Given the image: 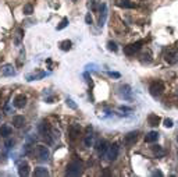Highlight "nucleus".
Returning <instances> with one entry per match:
<instances>
[{
	"label": "nucleus",
	"mask_w": 178,
	"mask_h": 177,
	"mask_svg": "<svg viewBox=\"0 0 178 177\" xmlns=\"http://www.w3.org/2000/svg\"><path fill=\"white\" fill-rule=\"evenodd\" d=\"M81 173H82V162L81 160L75 159L67 165V170H66L67 176H79Z\"/></svg>",
	"instance_id": "f257e3e1"
},
{
	"label": "nucleus",
	"mask_w": 178,
	"mask_h": 177,
	"mask_svg": "<svg viewBox=\"0 0 178 177\" xmlns=\"http://www.w3.org/2000/svg\"><path fill=\"white\" fill-rule=\"evenodd\" d=\"M149 91H150V95L154 96V98H157V96H160L161 93H163L164 91V84L161 81H153L150 84V87H149Z\"/></svg>",
	"instance_id": "f03ea898"
},
{
	"label": "nucleus",
	"mask_w": 178,
	"mask_h": 177,
	"mask_svg": "<svg viewBox=\"0 0 178 177\" xmlns=\"http://www.w3.org/2000/svg\"><path fill=\"white\" fill-rule=\"evenodd\" d=\"M35 155L38 156L39 160H43V162H45V160L49 159V155H50V153H49V149L45 145H38V147L35 148Z\"/></svg>",
	"instance_id": "7ed1b4c3"
},
{
	"label": "nucleus",
	"mask_w": 178,
	"mask_h": 177,
	"mask_svg": "<svg viewBox=\"0 0 178 177\" xmlns=\"http://www.w3.org/2000/svg\"><path fill=\"white\" fill-rule=\"evenodd\" d=\"M142 48V41H139V42H135L132 43V45H128L124 48V53L127 54V56H132V54H135L136 52H139Z\"/></svg>",
	"instance_id": "20e7f679"
},
{
	"label": "nucleus",
	"mask_w": 178,
	"mask_h": 177,
	"mask_svg": "<svg viewBox=\"0 0 178 177\" xmlns=\"http://www.w3.org/2000/svg\"><path fill=\"white\" fill-rule=\"evenodd\" d=\"M118 156V147L117 145H112V147L107 148V151H106L104 153V158L107 160H110V162H113V160L117 159Z\"/></svg>",
	"instance_id": "39448f33"
},
{
	"label": "nucleus",
	"mask_w": 178,
	"mask_h": 177,
	"mask_svg": "<svg viewBox=\"0 0 178 177\" xmlns=\"http://www.w3.org/2000/svg\"><path fill=\"white\" fill-rule=\"evenodd\" d=\"M138 141V131H131L125 135V138H124V142L127 147H132L135 145V142Z\"/></svg>",
	"instance_id": "423d86ee"
},
{
	"label": "nucleus",
	"mask_w": 178,
	"mask_h": 177,
	"mask_svg": "<svg viewBox=\"0 0 178 177\" xmlns=\"http://www.w3.org/2000/svg\"><path fill=\"white\" fill-rule=\"evenodd\" d=\"M120 95L123 96L124 99H127V100L132 99V91H131L130 85H121V87H120Z\"/></svg>",
	"instance_id": "0eeeda50"
},
{
	"label": "nucleus",
	"mask_w": 178,
	"mask_h": 177,
	"mask_svg": "<svg viewBox=\"0 0 178 177\" xmlns=\"http://www.w3.org/2000/svg\"><path fill=\"white\" fill-rule=\"evenodd\" d=\"M166 61L169 64H174L178 61V49H172L166 54Z\"/></svg>",
	"instance_id": "6e6552de"
},
{
	"label": "nucleus",
	"mask_w": 178,
	"mask_h": 177,
	"mask_svg": "<svg viewBox=\"0 0 178 177\" xmlns=\"http://www.w3.org/2000/svg\"><path fill=\"white\" fill-rule=\"evenodd\" d=\"M14 106L17 109H22V108H25L27 106V98H25L24 95H17L14 98Z\"/></svg>",
	"instance_id": "1a4fd4ad"
},
{
	"label": "nucleus",
	"mask_w": 178,
	"mask_h": 177,
	"mask_svg": "<svg viewBox=\"0 0 178 177\" xmlns=\"http://www.w3.org/2000/svg\"><path fill=\"white\" fill-rule=\"evenodd\" d=\"M2 74L4 77H11V75H15V69L11 66V64H4L2 67Z\"/></svg>",
	"instance_id": "9d476101"
},
{
	"label": "nucleus",
	"mask_w": 178,
	"mask_h": 177,
	"mask_svg": "<svg viewBox=\"0 0 178 177\" xmlns=\"http://www.w3.org/2000/svg\"><path fill=\"white\" fill-rule=\"evenodd\" d=\"M11 123L15 128H22L25 126V119H24V116H14Z\"/></svg>",
	"instance_id": "9b49d317"
},
{
	"label": "nucleus",
	"mask_w": 178,
	"mask_h": 177,
	"mask_svg": "<svg viewBox=\"0 0 178 177\" xmlns=\"http://www.w3.org/2000/svg\"><path fill=\"white\" fill-rule=\"evenodd\" d=\"M157 140H159V132H157V131H150V132H148V134L145 135V141L149 142V144L156 142Z\"/></svg>",
	"instance_id": "f8f14e48"
},
{
	"label": "nucleus",
	"mask_w": 178,
	"mask_h": 177,
	"mask_svg": "<svg viewBox=\"0 0 178 177\" xmlns=\"http://www.w3.org/2000/svg\"><path fill=\"white\" fill-rule=\"evenodd\" d=\"M148 124L152 127H157L160 124V117L157 114H149L148 116Z\"/></svg>",
	"instance_id": "ddd939ff"
},
{
	"label": "nucleus",
	"mask_w": 178,
	"mask_h": 177,
	"mask_svg": "<svg viewBox=\"0 0 178 177\" xmlns=\"http://www.w3.org/2000/svg\"><path fill=\"white\" fill-rule=\"evenodd\" d=\"M79 132H81V127H79V124H73V126L70 127V135H71V138H77L79 135Z\"/></svg>",
	"instance_id": "4468645a"
},
{
	"label": "nucleus",
	"mask_w": 178,
	"mask_h": 177,
	"mask_svg": "<svg viewBox=\"0 0 178 177\" xmlns=\"http://www.w3.org/2000/svg\"><path fill=\"white\" fill-rule=\"evenodd\" d=\"M97 152H99L100 156H104L106 151H107V148H109V145H107V142L106 141H99L97 142Z\"/></svg>",
	"instance_id": "2eb2a0df"
},
{
	"label": "nucleus",
	"mask_w": 178,
	"mask_h": 177,
	"mask_svg": "<svg viewBox=\"0 0 178 177\" xmlns=\"http://www.w3.org/2000/svg\"><path fill=\"white\" fill-rule=\"evenodd\" d=\"M100 11H102V15H100V20H99V25L103 27L106 22V17H107V6H106V4H102Z\"/></svg>",
	"instance_id": "dca6fc26"
},
{
	"label": "nucleus",
	"mask_w": 178,
	"mask_h": 177,
	"mask_svg": "<svg viewBox=\"0 0 178 177\" xmlns=\"http://www.w3.org/2000/svg\"><path fill=\"white\" fill-rule=\"evenodd\" d=\"M18 173H20V176H28L29 174V166H28L27 162H22L18 166Z\"/></svg>",
	"instance_id": "f3484780"
},
{
	"label": "nucleus",
	"mask_w": 178,
	"mask_h": 177,
	"mask_svg": "<svg viewBox=\"0 0 178 177\" xmlns=\"http://www.w3.org/2000/svg\"><path fill=\"white\" fill-rule=\"evenodd\" d=\"M11 127L10 126H7V124H3V126L0 127V135L2 137H4V138H7L9 135H11Z\"/></svg>",
	"instance_id": "a211bd4d"
},
{
	"label": "nucleus",
	"mask_w": 178,
	"mask_h": 177,
	"mask_svg": "<svg viewBox=\"0 0 178 177\" xmlns=\"http://www.w3.org/2000/svg\"><path fill=\"white\" fill-rule=\"evenodd\" d=\"M117 4L120 7H123V9H134L135 7V3H132L130 0H120Z\"/></svg>",
	"instance_id": "6ab92c4d"
},
{
	"label": "nucleus",
	"mask_w": 178,
	"mask_h": 177,
	"mask_svg": "<svg viewBox=\"0 0 178 177\" xmlns=\"http://www.w3.org/2000/svg\"><path fill=\"white\" fill-rule=\"evenodd\" d=\"M35 176L36 177H45V176H47L49 174V171H47V169L46 167H42V166H40V167H36L35 169Z\"/></svg>",
	"instance_id": "aec40b11"
},
{
	"label": "nucleus",
	"mask_w": 178,
	"mask_h": 177,
	"mask_svg": "<svg viewBox=\"0 0 178 177\" xmlns=\"http://www.w3.org/2000/svg\"><path fill=\"white\" fill-rule=\"evenodd\" d=\"M22 38H24V31L18 30L17 32H15V35H14V43H15V45H20L21 41H22Z\"/></svg>",
	"instance_id": "412c9836"
},
{
	"label": "nucleus",
	"mask_w": 178,
	"mask_h": 177,
	"mask_svg": "<svg viewBox=\"0 0 178 177\" xmlns=\"http://www.w3.org/2000/svg\"><path fill=\"white\" fill-rule=\"evenodd\" d=\"M71 45H73V43H71V41H68V39H66V41H63V42H60V49L61 50H70V49H71Z\"/></svg>",
	"instance_id": "4be33fe9"
},
{
	"label": "nucleus",
	"mask_w": 178,
	"mask_h": 177,
	"mask_svg": "<svg viewBox=\"0 0 178 177\" xmlns=\"http://www.w3.org/2000/svg\"><path fill=\"white\" fill-rule=\"evenodd\" d=\"M152 151H153V153L156 156H164V151L160 145H154V147H152Z\"/></svg>",
	"instance_id": "5701e85b"
},
{
	"label": "nucleus",
	"mask_w": 178,
	"mask_h": 177,
	"mask_svg": "<svg viewBox=\"0 0 178 177\" xmlns=\"http://www.w3.org/2000/svg\"><path fill=\"white\" fill-rule=\"evenodd\" d=\"M84 144H85V147H92V144H93V135H86L85 137V140H84Z\"/></svg>",
	"instance_id": "b1692460"
},
{
	"label": "nucleus",
	"mask_w": 178,
	"mask_h": 177,
	"mask_svg": "<svg viewBox=\"0 0 178 177\" xmlns=\"http://www.w3.org/2000/svg\"><path fill=\"white\" fill-rule=\"evenodd\" d=\"M22 11H24V14H27V15H31L33 13V7H32V4H25L24 6V9H22Z\"/></svg>",
	"instance_id": "393cba45"
},
{
	"label": "nucleus",
	"mask_w": 178,
	"mask_h": 177,
	"mask_svg": "<svg viewBox=\"0 0 178 177\" xmlns=\"http://www.w3.org/2000/svg\"><path fill=\"white\" fill-rule=\"evenodd\" d=\"M67 25H68V18H63V20H61V22H60V25H57V31L66 28Z\"/></svg>",
	"instance_id": "a878e982"
},
{
	"label": "nucleus",
	"mask_w": 178,
	"mask_h": 177,
	"mask_svg": "<svg viewBox=\"0 0 178 177\" xmlns=\"http://www.w3.org/2000/svg\"><path fill=\"white\" fill-rule=\"evenodd\" d=\"M107 48L112 52H117V45H116V42H113V41H109V42H107Z\"/></svg>",
	"instance_id": "bb28decb"
},
{
	"label": "nucleus",
	"mask_w": 178,
	"mask_h": 177,
	"mask_svg": "<svg viewBox=\"0 0 178 177\" xmlns=\"http://www.w3.org/2000/svg\"><path fill=\"white\" fill-rule=\"evenodd\" d=\"M88 9H91V10H96L97 9V4L95 0H89L88 2Z\"/></svg>",
	"instance_id": "cd10ccee"
},
{
	"label": "nucleus",
	"mask_w": 178,
	"mask_h": 177,
	"mask_svg": "<svg viewBox=\"0 0 178 177\" xmlns=\"http://www.w3.org/2000/svg\"><path fill=\"white\" fill-rule=\"evenodd\" d=\"M66 103H67V106H70V108H71V109H74V110H75V109H77V105H75V103H74V100H73V99H70V98H67Z\"/></svg>",
	"instance_id": "c85d7f7f"
},
{
	"label": "nucleus",
	"mask_w": 178,
	"mask_h": 177,
	"mask_svg": "<svg viewBox=\"0 0 178 177\" xmlns=\"http://www.w3.org/2000/svg\"><path fill=\"white\" fill-rule=\"evenodd\" d=\"M172 126H174V123H172L171 119H166V120H164V127H166V128H171Z\"/></svg>",
	"instance_id": "c756f323"
},
{
	"label": "nucleus",
	"mask_w": 178,
	"mask_h": 177,
	"mask_svg": "<svg viewBox=\"0 0 178 177\" xmlns=\"http://www.w3.org/2000/svg\"><path fill=\"white\" fill-rule=\"evenodd\" d=\"M85 22H86V24H89V25L92 24V15L91 14H86V15H85Z\"/></svg>",
	"instance_id": "7c9ffc66"
},
{
	"label": "nucleus",
	"mask_w": 178,
	"mask_h": 177,
	"mask_svg": "<svg viewBox=\"0 0 178 177\" xmlns=\"http://www.w3.org/2000/svg\"><path fill=\"white\" fill-rule=\"evenodd\" d=\"M120 110H123V112H132V109L128 108V106H120Z\"/></svg>",
	"instance_id": "2f4dec72"
},
{
	"label": "nucleus",
	"mask_w": 178,
	"mask_h": 177,
	"mask_svg": "<svg viewBox=\"0 0 178 177\" xmlns=\"http://www.w3.org/2000/svg\"><path fill=\"white\" fill-rule=\"evenodd\" d=\"M109 75H110V77H114V78H120V74H118V73H113V71H110V73H109Z\"/></svg>",
	"instance_id": "473e14b6"
},
{
	"label": "nucleus",
	"mask_w": 178,
	"mask_h": 177,
	"mask_svg": "<svg viewBox=\"0 0 178 177\" xmlns=\"http://www.w3.org/2000/svg\"><path fill=\"white\" fill-rule=\"evenodd\" d=\"M103 176H112V171H110L109 169H104V170H103Z\"/></svg>",
	"instance_id": "72a5a7b5"
},
{
	"label": "nucleus",
	"mask_w": 178,
	"mask_h": 177,
	"mask_svg": "<svg viewBox=\"0 0 178 177\" xmlns=\"http://www.w3.org/2000/svg\"><path fill=\"white\" fill-rule=\"evenodd\" d=\"M153 176H160V177H161V176H163V173H161L160 170H157V171H153Z\"/></svg>",
	"instance_id": "f704fd0d"
},
{
	"label": "nucleus",
	"mask_w": 178,
	"mask_h": 177,
	"mask_svg": "<svg viewBox=\"0 0 178 177\" xmlns=\"http://www.w3.org/2000/svg\"><path fill=\"white\" fill-rule=\"evenodd\" d=\"M11 145H13V141H7L6 142V148H7V149H10V148H11Z\"/></svg>",
	"instance_id": "c9c22d12"
},
{
	"label": "nucleus",
	"mask_w": 178,
	"mask_h": 177,
	"mask_svg": "<svg viewBox=\"0 0 178 177\" xmlns=\"http://www.w3.org/2000/svg\"><path fill=\"white\" fill-rule=\"evenodd\" d=\"M0 121H2V114H0Z\"/></svg>",
	"instance_id": "e433bc0d"
},
{
	"label": "nucleus",
	"mask_w": 178,
	"mask_h": 177,
	"mask_svg": "<svg viewBox=\"0 0 178 177\" xmlns=\"http://www.w3.org/2000/svg\"><path fill=\"white\" fill-rule=\"evenodd\" d=\"M177 142H178V137H177Z\"/></svg>",
	"instance_id": "4c0bfd02"
},
{
	"label": "nucleus",
	"mask_w": 178,
	"mask_h": 177,
	"mask_svg": "<svg viewBox=\"0 0 178 177\" xmlns=\"http://www.w3.org/2000/svg\"><path fill=\"white\" fill-rule=\"evenodd\" d=\"M73 2H75V0H73Z\"/></svg>",
	"instance_id": "58836bf2"
},
{
	"label": "nucleus",
	"mask_w": 178,
	"mask_h": 177,
	"mask_svg": "<svg viewBox=\"0 0 178 177\" xmlns=\"http://www.w3.org/2000/svg\"><path fill=\"white\" fill-rule=\"evenodd\" d=\"M177 93H178V92H177Z\"/></svg>",
	"instance_id": "ea45409f"
}]
</instances>
